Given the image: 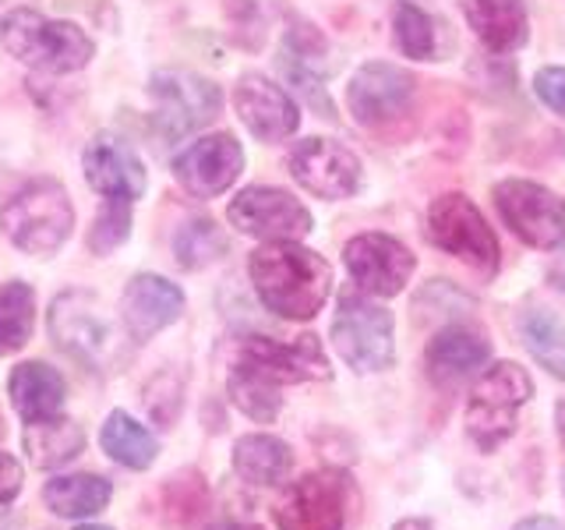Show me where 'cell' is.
I'll return each mask as SVG.
<instances>
[{
  "label": "cell",
  "mask_w": 565,
  "mask_h": 530,
  "mask_svg": "<svg viewBox=\"0 0 565 530\" xmlns=\"http://www.w3.org/2000/svg\"><path fill=\"white\" fill-rule=\"evenodd\" d=\"M287 163L294 181L318 199H350L361 188V159L340 141L305 138L290 149Z\"/></svg>",
  "instance_id": "4fadbf2b"
},
{
  "label": "cell",
  "mask_w": 565,
  "mask_h": 530,
  "mask_svg": "<svg viewBox=\"0 0 565 530\" xmlns=\"http://www.w3.org/2000/svg\"><path fill=\"white\" fill-rule=\"evenodd\" d=\"M78 530H110V527H78Z\"/></svg>",
  "instance_id": "60d3db41"
},
{
  "label": "cell",
  "mask_w": 565,
  "mask_h": 530,
  "mask_svg": "<svg viewBox=\"0 0 565 530\" xmlns=\"http://www.w3.org/2000/svg\"><path fill=\"white\" fill-rule=\"evenodd\" d=\"M8 393H11L14 411L25 421H46V417L61 414L67 385H64V375L57 368L40 364V361H25L11 371Z\"/></svg>",
  "instance_id": "44dd1931"
},
{
  "label": "cell",
  "mask_w": 565,
  "mask_h": 530,
  "mask_svg": "<svg viewBox=\"0 0 565 530\" xmlns=\"http://www.w3.org/2000/svg\"><path fill=\"white\" fill-rule=\"evenodd\" d=\"M237 368L252 371L269 385H294V382H315L329 379V358L318 336H297L294 343H279L269 336H247L237 353Z\"/></svg>",
  "instance_id": "30bf717a"
},
{
  "label": "cell",
  "mask_w": 565,
  "mask_h": 530,
  "mask_svg": "<svg viewBox=\"0 0 565 530\" xmlns=\"http://www.w3.org/2000/svg\"><path fill=\"white\" fill-rule=\"evenodd\" d=\"M332 347L353 371H382L396 361V322L375 300L347 294L332 318Z\"/></svg>",
  "instance_id": "8992f818"
},
{
  "label": "cell",
  "mask_w": 565,
  "mask_h": 530,
  "mask_svg": "<svg viewBox=\"0 0 565 530\" xmlns=\"http://www.w3.org/2000/svg\"><path fill=\"white\" fill-rule=\"evenodd\" d=\"M85 181L93 191H99L103 199H120V202H138L149 188L146 163L138 159V152L117 135H96L85 146L82 156Z\"/></svg>",
  "instance_id": "e0dca14e"
},
{
  "label": "cell",
  "mask_w": 565,
  "mask_h": 530,
  "mask_svg": "<svg viewBox=\"0 0 565 530\" xmlns=\"http://www.w3.org/2000/svg\"><path fill=\"white\" fill-rule=\"evenodd\" d=\"M244 170V149L234 135L216 131L199 138L173 159V177L194 199H216Z\"/></svg>",
  "instance_id": "9a60e30c"
},
{
  "label": "cell",
  "mask_w": 565,
  "mask_h": 530,
  "mask_svg": "<svg viewBox=\"0 0 565 530\" xmlns=\"http://www.w3.org/2000/svg\"><path fill=\"white\" fill-rule=\"evenodd\" d=\"M558 247H562V252H558V258H555L552 273H547V276H552V287L565 294V241H562Z\"/></svg>",
  "instance_id": "d590c367"
},
{
  "label": "cell",
  "mask_w": 565,
  "mask_h": 530,
  "mask_svg": "<svg viewBox=\"0 0 565 530\" xmlns=\"http://www.w3.org/2000/svg\"><path fill=\"white\" fill-rule=\"evenodd\" d=\"M50 332L61 350H67L71 358L85 361L88 368H106L117 358L110 315L103 311L99 297L85 294V290H71L53 300Z\"/></svg>",
  "instance_id": "ba28073f"
},
{
  "label": "cell",
  "mask_w": 565,
  "mask_h": 530,
  "mask_svg": "<svg viewBox=\"0 0 565 530\" xmlns=\"http://www.w3.org/2000/svg\"><path fill=\"white\" fill-rule=\"evenodd\" d=\"M350 477L340 470H315L282 495L276 509L279 530H343Z\"/></svg>",
  "instance_id": "8fae6325"
},
{
  "label": "cell",
  "mask_w": 565,
  "mask_h": 530,
  "mask_svg": "<svg viewBox=\"0 0 565 530\" xmlns=\"http://www.w3.org/2000/svg\"><path fill=\"white\" fill-rule=\"evenodd\" d=\"M226 216L241 234L258 241H300L311 234V212L279 188H244L230 202Z\"/></svg>",
  "instance_id": "7c38bea8"
},
{
  "label": "cell",
  "mask_w": 565,
  "mask_h": 530,
  "mask_svg": "<svg viewBox=\"0 0 565 530\" xmlns=\"http://www.w3.org/2000/svg\"><path fill=\"white\" fill-rule=\"evenodd\" d=\"M85 446V432L75 421H61V417H46V421H32L25 428V449L32 456L35 467H61L67 459H75Z\"/></svg>",
  "instance_id": "d4e9b609"
},
{
  "label": "cell",
  "mask_w": 565,
  "mask_h": 530,
  "mask_svg": "<svg viewBox=\"0 0 565 530\" xmlns=\"http://www.w3.org/2000/svg\"><path fill=\"white\" fill-rule=\"evenodd\" d=\"M75 209L57 181H35L0 209V230L29 255H53L71 237Z\"/></svg>",
  "instance_id": "277c9868"
},
{
  "label": "cell",
  "mask_w": 565,
  "mask_h": 530,
  "mask_svg": "<svg viewBox=\"0 0 565 530\" xmlns=\"http://www.w3.org/2000/svg\"><path fill=\"white\" fill-rule=\"evenodd\" d=\"M223 252H226V237L212 220H188L173 237V255L184 269H205Z\"/></svg>",
  "instance_id": "f1b7e54d"
},
{
  "label": "cell",
  "mask_w": 565,
  "mask_h": 530,
  "mask_svg": "<svg viewBox=\"0 0 565 530\" xmlns=\"http://www.w3.org/2000/svg\"><path fill=\"white\" fill-rule=\"evenodd\" d=\"M209 530H262V527H255V523H237V520H223V523L209 527Z\"/></svg>",
  "instance_id": "f35d334b"
},
{
  "label": "cell",
  "mask_w": 565,
  "mask_h": 530,
  "mask_svg": "<svg viewBox=\"0 0 565 530\" xmlns=\"http://www.w3.org/2000/svg\"><path fill=\"white\" fill-rule=\"evenodd\" d=\"M494 205H499L502 223L530 247L552 252L565 241V202L544 184L512 177L494 188Z\"/></svg>",
  "instance_id": "9c48e42d"
},
{
  "label": "cell",
  "mask_w": 565,
  "mask_h": 530,
  "mask_svg": "<svg viewBox=\"0 0 565 530\" xmlns=\"http://www.w3.org/2000/svg\"><path fill=\"white\" fill-rule=\"evenodd\" d=\"M534 396V379L516 361L491 364L481 379L473 382L467 400V435L481 453H494L516 435L520 406Z\"/></svg>",
  "instance_id": "3957f363"
},
{
  "label": "cell",
  "mask_w": 565,
  "mask_h": 530,
  "mask_svg": "<svg viewBox=\"0 0 565 530\" xmlns=\"http://www.w3.org/2000/svg\"><path fill=\"white\" fill-rule=\"evenodd\" d=\"M491 358V343L481 329L470 326H449L441 329L435 340L424 350V361H428V371L435 382H456L467 379L470 371H477L481 364H488Z\"/></svg>",
  "instance_id": "ffe728a7"
},
{
  "label": "cell",
  "mask_w": 565,
  "mask_h": 530,
  "mask_svg": "<svg viewBox=\"0 0 565 530\" xmlns=\"http://www.w3.org/2000/svg\"><path fill=\"white\" fill-rule=\"evenodd\" d=\"M393 29H396V43H399V50L406 53V57H414V61H431L435 57L438 35H435V22H431L424 8L411 4V0L396 4Z\"/></svg>",
  "instance_id": "4dcf8cb0"
},
{
  "label": "cell",
  "mask_w": 565,
  "mask_h": 530,
  "mask_svg": "<svg viewBox=\"0 0 565 530\" xmlns=\"http://www.w3.org/2000/svg\"><path fill=\"white\" fill-rule=\"evenodd\" d=\"M35 326V290L29 283H4L0 287V353H14L29 343Z\"/></svg>",
  "instance_id": "83f0119b"
},
{
  "label": "cell",
  "mask_w": 565,
  "mask_h": 530,
  "mask_svg": "<svg viewBox=\"0 0 565 530\" xmlns=\"http://www.w3.org/2000/svg\"><path fill=\"white\" fill-rule=\"evenodd\" d=\"M467 22L491 53H509L526 43V8L523 0H463Z\"/></svg>",
  "instance_id": "7402d4cb"
},
{
  "label": "cell",
  "mask_w": 565,
  "mask_h": 530,
  "mask_svg": "<svg viewBox=\"0 0 565 530\" xmlns=\"http://www.w3.org/2000/svg\"><path fill=\"white\" fill-rule=\"evenodd\" d=\"M99 442H103V449L117 459V464L131 467V470L152 467V459L159 453V442L149 435L146 424H138L131 414H120V411H114L110 417H106Z\"/></svg>",
  "instance_id": "484cf974"
},
{
  "label": "cell",
  "mask_w": 565,
  "mask_h": 530,
  "mask_svg": "<svg viewBox=\"0 0 565 530\" xmlns=\"http://www.w3.org/2000/svg\"><path fill=\"white\" fill-rule=\"evenodd\" d=\"M110 481L106 477H96V474H71V477H53L43 491V502L57 512V517H93V512L106 509L110 502Z\"/></svg>",
  "instance_id": "cb8c5ba5"
},
{
  "label": "cell",
  "mask_w": 565,
  "mask_h": 530,
  "mask_svg": "<svg viewBox=\"0 0 565 530\" xmlns=\"http://www.w3.org/2000/svg\"><path fill=\"white\" fill-rule=\"evenodd\" d=\"M128 237H131V202L106 199L93 230H88V247H93L96 255H110Z\"/></svg>",
  "instance_id": "1f68e13d"
},
{
  "label": "cell",
  "mask_w": 565,
  "mask_h": 530,
  "mask_svg": "<svg viewBox=\"0 0 565 530\" xmlns=\"http://www.w3.org/2000/svg\"><path fill=\"white\" fill-rule=\"evenodd\" d=\"M512 530H565V523L562 520H552V517H526V520H520Z\"/></svg>",
  "instance_id": "e575fe53"
},
{
  "label": "cell",
  "mask_w": 565,
  "mask_h": 530,
  "mask_svg": "<svg viewBox=\"0 0 565 530\" xmlns=\"http://www.w3.org/2000/svg\"><path fill=\"white\" fill-rule=\"evenodd\" d=\"M534 93L547 110L565 117V67H541L534 75Z\"/></svg>",
  "instance_id": "d6a6232c"
},
{
  "label": "cell",
  "mask_w": 565,
  "mask_h": 530,
  "mask_svg": "<svg viewBox=\"0 0 565 530\" xmlns=\"http://www.w3.org/2000/svg\"><path fill=\"white\" fill-rule=\"evenodd\" d=\"M428 237L441 247V252L467 262L470 269H477L481 276L499 273V262H502L499 237H494V230L481 216V209H477L467 194L449 191L431 202Z\"/></svg>",
  "instance_id": "5b68a950"
},
{
  "label": "cell",
  "mask_w": 565,
  "mask_h": 530,
  "mask_svg": "<svg viewBox=\"0 0 565 530\" xmlns=\"http://www.w3.org/2000/svg\"><path fill=\"white\" fill-rule=\"evenodd\" d=\"M0 530H14V527H11V523H8L4 517H0Z\"/></svg>",
  "instance_id": "ab89813d"
},
{
  "label": "cell",
  "mask_w": 565,
  "mask_h": 530,
  "mask_svg": "<svg viewBox=\"0 0 565 530\" xmlns=\"http://www.w3.org/2000/svg\"><path fill=\"white\" fill-rule=\"evenodd\" d=\"M347 273L371 297H396L414 276V255L388 234H361L343 252Z\"/></svg>",
  "instance_id": "5bb4252c"
},
{
  "label": "cell",
  "mask_w": 565,
  "mask_h": 530,
  "mask_svg": "<svg viewBox=\"0 0 565 530\" xmlns=\"http://www.w3.org/2000/svg\"><path fill=\"white\" fill-rule=\"evenodd\" d=\"M393 530H435V527L428 520H399Z\"/></svg>",
  "instance_id": "74e56055"
},
{
  "label": "cell",
  "mask_w": 565,
  "mask_h": 530,
  "mask_svg": "<svg viewBox=\"0 0 565 530\" xmlns=\"http://www.w3.org/2000/svg\"><path fill=\"white\" fill-rule=\"evenodd\" d=\"M184 311V294L177 283L156 273H138L120 297V322L135 343H146L159 329L177 322Z\"/></svg>",
  "instance_id": "ac0fdd59"
},
{
  "label": "cell",
  "mask_w": 565,
  "mask_h": 530,
  "mask_svg": "<svg viewBox=\"0 0 565 530\" xmlns=\"http://www.w3.org/2000/svg\"><path fill=\"white\" fill-rule=\"evenodd\" d=\"M247 273L262 305L290 322L315 318L332 294L329 262L297 241H265L258 252H252Z\"/></svg>",
  "instance_id": "6da1fadb"
},
{
  "label": "cell",
  "mask_w": 565,
  "mask_h": 530,
  "mask_svg": "<svg viewBox=\"0 0 565 530\" xmlns=\"http://www.w3.org/2000/svg\"><path fill=\"white\" fill-rule=\"evenodd\" d=\"M22 491V464L14 456L0 453V506H8Z\"/></svg>",
  "instance_id": "836d02e7"
},
{
  "label": "cell",
  "mask_w": 565,
  "mask_h": 530,
  "mask_svg": "<svg viewBox=\"0 0 565 530\" xmlns=\"http://www.w3.org/2000/svg\"><path fill=\"white\" fill-rule=\"evenodd\" d=\"M520 336L541 368L565 382V322L544 308H530L520 318Z\"/></svg>",
  "instance_id": "4316f807"
},
{
  "label": "cell",
  "mask_w": 565,
  "mask_h": 530,
  "mask_svg": "<svg viewBox=\"0 0 565 530\" xmlns=\"http://www.w3.org/2000/svg\"><path fill=\"white\" fill-rule=\"evenodd\" d=\"M0 32H4V46L11 57L35 71L71 75V71H82L93 61V40L75 22H57V18L22 8L4 18V29Z\"/></svg>",
  "instance_id": "7a4b0ae2"
},
{
  "label": "cell",
  "mask_w": 565,
  "mask_h": 530,
  "mask_svg": "<svg viewBox=\"0 0 565 530\" xmlns=\"http://www.w3.org/2000/svg\"><path fill=\"white\" fill-rule=\"evenodd\" d=\"M294 456L290 446L276 435H244L234 446V470L247 485L273 488L290 474Z\"/></svg>",
  "instance_id": "603a6c76"
},
{
  "label": "cell",
  "mask_w": 565,
  "mask_h": 530,
  "mask_svg": "<svg viewBox=\"0 0 565 530\" xmlns=\"http://www.w3.org/2000/svg\"><path fill=\"white\" fill-rule=\"evenodd\" d=\"M226 389H230V396H234V403L252 421H258V424L276 421L279 406H282V396H279L276 385L262 382L258 375H252V371L234 364V371H230V379H226Z\"/></svg>",
  "instance_id": "f546056e"
},
{
  "label": "cell",
  "mask_w": 565,
  "mask_h": 530,
  "mask_svg": "<svg viewBox=\"0 0 565 530\" xmlns=\"http://www.w3.org/2000/svg\"><path fill=\"white\" fill-rule=\"evenodd\" d=\"M234 106L244 128L258 141H282L297 131V103L265 75H244L234 85Z\"/></svg>",
  "instance_id": "d6986e66"
},
{
  "label": "cell",
  "mask_w": 565,
  "mask_h": 530,
  "mask_svg": "<svg viewBox=\"0 0 565 530\" xmlns=\"http://www.w3.org/2000/svg\"><path fill=\"white\" fill-rule=\"evenodd\" d=\"M149 96L156 99V128L163 138H181L188 131L205 128L209 120L220 117L223 93L216 82L184 67L156 71L149 82Z\"/></svg>",
  "instance_id": "52a82bcc"
},
{
  "label": "cell",
  "mask_w": 565,
  "mask_h": 530,
  "mask_svg": "<svg viewBox=\"0 0 565 530\" xmlns=\"http://www.w3.org/2000/svg\"><path fill=\"white\" fill-rule=\"evenodd\" d=\"M555 428H558V438H562V446H565V396L555 406Z\"/></svg>",
  "instance_id": "8d00e7d4"
},
{
  "label": "cell",
  "mask_w": 565,
  "mask_h": 530,
  "mask_svg": "<svg viewBox=\"0 0 565 530\" xmlns=\"http://www.w3.org/2000/svg\"><path fill=\"white\" fill-rule=\"evenodd\" d=\"M414 88H417V82L406 67L375 61V64H364L358 75H353V82L347 88V106H350L353 120L375 128V124L393 120L411 106Z\"/></svg>",
  "instance_id": "2e32d148"
}]
</instances>
